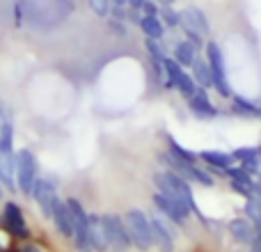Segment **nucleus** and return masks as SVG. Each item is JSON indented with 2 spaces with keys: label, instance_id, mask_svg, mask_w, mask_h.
<instances>
[{
  "label": "nucleus",
  "instance_id": "obj_1",
  "mask_svg": "<svg viewBox=\"0 0 261 252\" xmlns=\"http://www.w3.org/2000/svg\"><path fill=\"white\" fill-rule=\"evenodd\" d=\"M153 186H156L158 193H163V195H167V197L176 199V202L186 204L190 211L197 213L199 220H204V216L199 213L197 204H195L193 188H190V184L184 179V177H179L172 170H163V172H158V174H153Z\"/></svg>",
  "mask_w": 261,
  "mask_h": 252
},
{
  "label": "nucleus",
  "instance_id": "obj_2",
  "mask_svg": "<svg viewBox=\"0 0 261 252\" xmlns=\"http://www.w3.org/2000/svg\"><path fill=\"white\" fill-rule=\"evenodd\" d=\"M124 222H126L130 243H133L140 252H149L153 248L151 220L147 218V213L140 211V209H128V211L124 213Z\"/></svg>",
  "mask_w": 261,
  "mask_h": 252
},
{
  "label": "nucleus",
  "instance_id": "obj_3",
  "mask_svg": "<svg viewBox=\"0 0 261 252\" xmlns=\"http://www.w3.org/2000/svg\"><path fill=\"white\" fill-rule=\"evenodd\" d=\"M101 225H103V234L108 241V250L113 252H128L130 250V236L126 230V222L117 213H103L101 216Z\"/></svg>",
  "mask_w": 261,
  "mask_h": 252
},
{
  "label": "nucleus",
  "instance_id": "obj_4",
  "mask_svg": "<svg viewBox=\"0 0 261 252\" xmlns=\"http://www.w3.org/2000/svg\"><path fill=\"white\" fill-rule=\"evenodd\" d=\"M204 53H206V62L211 67V73H213V87L220 96L225 99H231V87H229V81H227V67H225V55H222V48L216 44V41H208L204 46Z\"/></svg>",
  "mask_w": 261,
  "mask_h": 252
},
{
  "label": "nucleus",
  "instance_id": "obj_5",
  "mask_svg": "<svg viewBox=\"0 0 261 252\" xmlns=\"http://www.w3.org/2000/svg\"><path fill=\"white\" fill-rule=\"evenodd\" d=\"M39 167H37V158L30 149H21L16 152V188L23 195H30L35 190V184L39 181Z\"/></svg>",
  "mask_w": 261,
  "mask_h": 252
},
{
  "label": "nucleus",
  "instance_id": "obj_6",
  "mask_svg": "<svg viewBox=\"0 0 261 252\" xmlns=\"http://www.w3.org/2000/svg\"><path fill=\"white\" fill-rule=\"evenodd\" d=\"M0 222H3V230L7 232L9 236H14V239H18V241L30 239V227H28L25 216H23L18 204L5 202L3 213H0Z\"/></svg>",
  "mask_w": 261,
  "mask_h": 252
},
{
  "label": "nucleus",
  "instance_id": "obj_7",
  "mask_svg": "<svg viewBox=\"0 0 261 252\" xmlns=\"http://www.w3.org/2000/svg\"><path fill=\"white\" fill-rule=\"evenodd\" d=\"M153 207L158 209V213H161L163 218H167V220L176 227H184L190 218V209L186 207V204L176 202V199L167 197V195H163V193L153 195Z\"/></svg>",
  "mask_w": 261,
  "mask_h": 252
},
{
  "label": "nucleus",
  "instance_id": "obj_8",
  "mask_svg": "<svg viewBox=\"0 0 261 252\" xmlns=\"http://www.w3.org/2000/svg\"><path fill=\"white\" fill-rule=\"evenodd\" d=\"M32 199L37 202V207H39L41 216H44L46 220H50V218H53L55 202L60 199L55 181H53V179H39V181L35 184V190H32Z\"/></svg>",
  "mask_w": 261,
  "mask_h": 252
},
{
  "label": "nucleus",
  "instance_id": "obj_9",
  "mask_svg": "<svg viewBox=\"0 0 261 252\" xmlns=\"http://www.w3.org/2000/svg\"><path fill=\"white\" fill-rule=\"evenodd\" d=\"M151 220V232H153V245L161 252H174V239L176 232L172 230V222L163 216H153Z\"/></svg>",
  "mask_w": 261,
  "mask_h": 252
},
{
  "label": "nucleus",
  "instance_id": "obj_10",
  "mask_svg": "<svg viewBox=\"0 0 261 252\" xmlns=\"http://www.w3.org/2000/svg\"><path fill=\"white\" fill-rule=\"evenodd\" d=\"M53 225L55 230H58V234L62 236V239L71 241L73 239V220H71V213H69V207L64 199H58L55 202V209H53Z\"/></svg>",
  "mask_w": 261,
  "mask_h": 252
},
{
  "label": "nucleus",
  "instance_id": "obj_11",
  "mask_svg": "<svg viewBox=\"0 0 261 252\" xmlns=\"http://www.w3.org/2000/svg\"><path fill=\"white\" fill-rule=\"evenodd\" d=\"M179 16H181V28H186V30H195V32H199L202 37L211 30L208 18L204 16V12L202 9H197V7L184 9V12H179Z\"/></svg>",
  "mask_w": 261,
  "mask_h": 252
},
{
  "label": "nucleus",
  "instance_id": "obj_12",
  "mask_svg": "<svg viewBox=\"0 0 261 252\" xmlns=\"http://www.w3.org/2000/svg\"><path fill=\"white\" fill-rule=\"evenodd\" d=\"M188 108H190V113H193L195 117H199V119H211V117H216L218 115L216 106L211 104L206 90H202V87L193 94V99H188Z\"/></svg>",
  "mask_w": 261,
  "mask_h": 252
},
{
  "label": "nucleus",
  "instance_id": "obj_13",
  "mask_svg": "<svg viewBox=\"0 0 261 252\" xmlns=\"http://www.w3.org/2000/svg\"><path fill=\"white\" fill-rule=\"evenodd\" d=\"M199 161H204L211 170H227V167L234 165V156L227 152H218V149H204V152L197 154Z\"/></svg>",
  "mask_w": 261,
  "mask_h": 252
},
{
  "label": "nucleus",
  "instance_id": "obj_14",
  "mask_svg": "<svg viewBox=\"0 0 261 252\" xmlns=\"http://www.w3.org/2000/svg\"><path fill=\"white\" fill-rule=\"evenodd\" d=\"M229 234L236 243H252L254 241V225L248 218H234L229 222Z\"/></svg>",
  "mask_w": 261,
  "mask_h": 252
},
{
  "label": "nucleus",
  "instance_id": "obj_15",
  "mask_svg": "<svg viewBox=\"0 0 261 252\" xmlns=\"http://www.w3.org/2000/svg\"><path fill=\"white\" fill-rule=\"evenodd\" d=\"M90 245L92 252H108V241L103 234V225H101V216H90Z\"/></svg>",
  "mask_w": 261,
  "mask_h": 252
},
{
  "label": "nucleus",
  "instance_id": "obj_16",
  "mask_svg": "<svg viewBox=\"0 0 261 252\" xmlns=\"http://www.w3.org/2000/svg\"><path fill=\"white\" fill-rule=\"evenodd\" d=\"M190 69H193V73H190V76L195 78L197 87H202V90H208V87H213V73H211V67H208L206 60L197 58Z\"/></svg>",
  "mask_w": 261,
  "mask_h": 252
},
{
  "label": "nucleus",
  "instance_id": "obj_17",
  "mask_svg": "<svg viewBox=\"0 0 261 252\" xmlns=\"http://www.w3.org/2000/svg\"><path fill=\"white\" fill-rule=\"evenodd\" d=\"M165 142H167V154H170L172 158H176V161H184V163H197L199 161L197 152L181 147V144L176 142L172 135H165Z\"/></svg>",
  "mask_w": 261,
  "mask_h": 252
},
{
  "label": "nucleus",
  "instance_id": "obj_18",
  "mask_svg": "<svg viewBox=\"0 0 261 252\" xmlns=\"http://www.w3.org/2000/svg\"><path fill=\"white\" fill-rule=\"evenodd\" d=\"M163 69H165V83H163V85H165L167 90H176V83L181 81V76L186 73V69L181 67L174 58L163 60Z\"/></svg>",
  "mask_w": 261,
  "mask_h": 252
},
{
  "label": "nucleus",
  "instance_id": "obj_19",
  "mask_svg": "<svg viewBox=\"0 0 261 252\" xmlns=\"http://www.w3.org/2000/svg\"><path fill=\"white\" fill-rule=\"evenodd\" d=\"M174 60L181 64V67H193L195 60H197V48H195L193 44H188V41H179V44L174 46Z\"/></svg>",
  "mask_w": 261,
  "mask_h": 252
},
{
  "label": "nucleus",
  "instance_id": "obj_20",
  "mask_svg": "<svg viewBox=\"0 0 261 252\" xmlns=\"http://www.w3.org/2000/svg\"><path fill=\"white\" fill-rule=\"evenodd\" d=\"M140 30L144 32L147 39H161V37L165 35V26L161 23L158 16H142V21H140Z\"/></svg>",
  "mask_w": 261,
  "mask_h": 252
},
{
  "label": "nucleus",
  "instance_id": "obj_21",
  "mask_svg": "<svg viewBox=\"0 0 261 252\" xmlns=\"http://www.w3.org/2000/svg\"><path fill=\"white\" fill-rule=\"evenodd\" d=\"M231 108H234V113L243 115V117H257L259 115V104H254V101L245 99V96H231Z\"/></svg>",
  "mask_w": 261,
  "mask_h": 252
},
{
  "label": "nucleus",
  "instance_id": "obj_22",
  "mask_svg": "<svg viewBox=\"0 0 261 252\" xmlns=\"http://www.w3.org/2000/svg\"><path fill=\"white\" fill-rule=\"evenodd\" d=\"M176 90H179V94L188 101V99H193V94L199 90V87H197V83H195V78L190 76V73H184V76H181V81L176 83Z\"/></svg>",
  "mask_w": 261,
  "mask_h": 252
},
{
  "label": "nucleus",
  "instance_id": "obj_23",
  "mask_svg": "<svg viewBox=\"0 0 261 252\" xmlns=\"http://www.w3.org/2000/svg\"><path fill=\"white\" fill-rule=\"evenodd\" d=\"M158 18H161V23L167 26V28H179L181 26V16L174 7H163L161 12H158Z\"/></svg>",
  "mask_w": 261,
  "mask_h": 252
},
{
  "label": "nucleus",
  "instance_id": "obj_24",
  "mask_svg": "<svg viewBox=\"0 0 261 252\" xmlns=\"http://www.w3.org/2000/svg\"><path fill=\"white\" fill-rule=\"evenodd\" d=\"M144 48H147V53H149V58H151V60L163 62V60L167 58L165 48L161 46V39H144Z\"/></svg>",
  "mask_w": 261,
  "mask_h": 252
},
{
  "label": "nucleus",
  "instance_id": "obj_25",
  "mask_svg": "<svg viewBox=\"0 0 261 252\" xmlns=\"http://www.w3.org/2000/svg\"><path fill=\"white\" fill-rule=\"evenodd\" d=\"M245 216H248L250 222H259L261 220V202L254 197V195L245 199Z\"/></svg>",
  "mask_w": 261,
  "mask_h": 252
},
{
  "label": "nucleus",
  "instance_id": "obj_26",
  "mask_svg": "<svg viewBox=\"0 0 261 252\" xmlns=\"http://www.w3.org/2000/svg\"><path fill=\"white\" fill-rule=\"evenodd\" d=\"M92 7V12L96 14V16H108L110 14V0H87Z\"/></svg>",
  "mask_w": 261,
  "mask_h": 252
},
{
  "label": "nucleus",
  "instance_id": "obj_27",
  "mask_svg": "<svg viewBox=\"0 0 261 252\" xmlns=\"http://www.w3.org/2000/svg\"><path fill=\"white\" fill-rule=\"evenodd\" d=\"M184 32H186V41H188V44H193L197 51H202V48H204V37L199 35V32H195V30H186V28H184Z\"/></svg>",
  "mask_w": 261,
  "mask_h": 252
},
{
  "label": "nucleus",
  "instance_id": "obj_28",
  "mask_svg": "<svg viewBox=\"0 0 261 252\" xmlns=\"http://www.w3.org/2000/svg\"><path fill=\"white\" fill-rule=\"evenodd\" d=\"M108 28H110V32H113V35L126 37V28H124V21H115V18H110V21H108Z\"/></svg>",
  "mask_w": 261,
  "mask_h": 252
},
{
  "label": "nucleus",
  "instance_id": "obj_29",
  "mask_svg": "<svg viewBox=\"0 0 261 252\" xmlns=\"http://www.w3.org/2000/svg\"><path fill=\"white\" fill-rule=\"evenodd\" d=\"M110 18H115V21H126V18H128V9L119 7V5H113V7H110Z\"/></svg>",
  "mask_w": 261,
  "mask_h": 252
},
{
  "label": "nucleus",
  "instance_id": "obj_30",
  "mask_svg": "<svg viewBox=\"0 0 261 252\" xmlns=\"http://www.w3.org/2000/svg\"><path fill=\"white\" fill-rule=\"evenodd\" d=\"M158 5L153 3V0H144V5H142V16H158Z\"/></svg>",
  "mask_w": 261,
  "mask_h": 252
},
{
  "label": "nucleus",
  "instance_id": "obj_31",
  "mask_svg": "<svg viewBox=\"0 0 261 252\" xmlns=\"http://www.w3.org/2000/svg\"><path fill=\"white\" fill-rule=\"evenodd\" d=\"M12 122H14V119H12V113H9L7 104H5V101H0V126L12 124Z\"/></svg>",
  "mask_w": 261,
  "mask_h": 252
},
{
  "label": "nucleus",
  "instance_id": "obj_32",
  "mask_svg": "<svg viewBox=\"0 0 261 252\" xmlns=\"http://www.w3.org/2000/svg\"><path fill=\"white\" fill-rule=\"evenodd\" d=\"M18 252H44L39 248V245H35V243H23L21 248H18Z\"/></svg>",
  "mask_w": 261,
  "mask_h": 252
},
{
  "label": "nucleus",
  "instance_id": "obj_33",
  "mask_svg": "<svg viewBox=\"0 0 261 252\" xmlns=\"http://www.w3.org/2000/svg\"><path fill=\"white\" fill-rule=\"evenodd\" d=\"M128 21L130 23H138L140 26V21H142V16L138 14V9H128Z\"/></svg>",
  "mask_w": 261,
  "mask_h": 252
},
{
  "label": "nucleus",
  "instance_id": "obj_34",
  "mask_svg": "<svg viewBox=\"0 0 261 252\" xmlns=\"http://www.w3.org/2000/svg\"><path fill=\"white\" fill-rule=\"evenodd\" d=\"M126 5H128V9H138V12H142L144 0H126Z\"/></svg>",
  "mask_w": 261,
  "mask_h": 252
},
{
  "label": "nucleus",
  "instance_id": "obj_35",
  "mask_svg": "<svg viewBox=\"0 0 261 252\" xmlns=\"http://www.w3.org/2000/svg\"><path fill=\"white\" fill-rule=\"evenodd\" d=\"M250 252H261V236H254V241L250 243Z\"/></svg>",
  "mask_w": 261,
  "mask_h": 252
},
{
  "label": "nucleus",
  "instance_id": "obj_36",
  "mask_svg": "<svg viewBox=\"0 0 261 252\" xmlns=\"http://www.w3.org/2000/svg\"><path fill=\"white\" fill-rule=\"evenodd\" d=\"M254 225V236H261V220L259 222H252Z\"/></svg>",
  "mask_w": 261,
  "mask_h": 252
},
{
  "label": "nucleus",
  "instance_id": "obj_37",
  "mask_svg": "<svg viewBox=\"0 0 261 252\" xmlns=\"http://www.w3.org/2000/svg\"><path fill=\"white\" fill-rule=\"evenodd\" d=\"M153 3H161L163 7H172V3H174V0H153Z\"/></svg>",
  "mask_w": 261,
  "mask_h": 252
},
{
  "label": "nucleus",
  "instance_id": "obj_38",
  "mask_svg": "<svg viewBox=\"0 0 261 252\" xmlns=\"http://www.w3.org/2000/svg\"><path fill=\"white\" fill-rule=\"evenodd\" d=\"M113 5H119V7H124V5H126V0H113Z\"/></svg>",
  "mask_w": 261,
  "mask_h": 252
},
{
  "label": "nucleus",
  "instance_id": "obj_39",
  "mask_svg": "<svg viewBox=\"0 0 261 252\" xmlns=\"http://www.w3.org/2000/svg\"><path fill=\"white\" fill-rule=\"evenodd\" d=\"M0 199H3V186H0Z\"/></svg>",
  "mask_w": 261,
  "mask_h": 252
},
{
  "label": "nucleus",
  "instance_id": "obj_40",
  "mask_svg": "<svg viewBox=\"0 0 261 252\" xmlns=\"http://www.w3.org/2000/svg\"><path fill=\"white\" fill-rule=\"evenodd\" d=\"M257 117H261V106H259V115H257Z\"/></svg>",
  "mask_w": 261,
  "mask_h": 252
},
{
  "label": "nucleus",
  "instance_id": "obj_41",
  "mask_svg": "<svg viewBox=\"0 0 261 252\" xmlns=\"http://www.w3.org/2000/svg\"><path fill=\"white\" fill-rule=\"evenodd\" d=\"M257 149H259V158H261V147H257Z\"/></svg>",
  "mask_w": 261,
  "mask_h": 252
}]
</instances>
